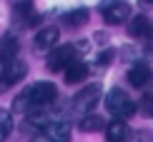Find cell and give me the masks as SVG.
Wrapping results in <instances>:
<instances>
[{"label": "cell", "mask_w": 153, "mask_h": 142, "mask_svg": "<svg viewBox=\"0 0 153 142\" xmlns=\"http://www.w3.org/2000/svg\"><path fill=\"white\" fill-rule=\"evenodd\" d=\"M58 97V87L48 80L33 82L23 90V92L15 95L13 100V112H33V110H45L50 102H55Z\"/></svg>", "instance_id": "6da1fadb"}, {"label": "cell", "mask_w": 153, "mask_h": 142, "mask_svg": "<svg viewBox=\"0 0 153 142\" xmlns=\"http://www.w3.org/2000/svg\"><path fill=\"white\" fill-rule=\"evenodd\" d=\"M105 110L113 115V120H123V122H126V117H133V115H136L133 100L120 87H113L111 92L105 95Z\"/></svg>", "instance_id": "7a4b0ae2"}, {"label": "cell", "mask_w": 153, "mask_h": 142, "mask_svg": "<svg viewBox=\"0 0 153 142\" xmlns=\"http://www.w3.org/2000/svg\"><path fill=\"white\" fill-rule=\"evenodd\" d=\"M100 92H103V87H100L98 82H93V85L83 87L80 92L71 100V110H73L75 115H80V117H88V115H93V107L98 105Z\"/></svg>", "instance_id": "3957f363"}, {"label": "cell", "mask_w": 153, "mask_h": 142, "mask_svg": "<svg viewBox=\"0 0 153 142\" xmlns=\"http://www.w3.org/2000/svg\"><path fill=\"white\" fill-rule=\"evenodd\" d=\"M83 48V42L80 45H75V42H65V45H58V48H53V53H50V57H48V70L50 72H63L71 62H75V60H80L78 57V50Z\"/></svg>", "instance_id": "277c9868"}, {"label": "cell", "mask_w": 153, "mask_h": 142, "mask_svg": "<svg viewBox=\"0 0 153 142\" xmlns=\"http://www.w3.org/2000/svg\"><path fill=\"white\" fill-rule=\"evenodd\" d=\"M25 72H28V65H25L20 57L13 60V62H5L3 70H0V92L13 87V85H18V82L25 77Z\"/></svg>", "instance_id": "5b68a950"}, {"label": "cell", "mask_w": 153, "mask_h": 142, "mask_svg": "<svg viewBox=\"0 0 153 142\" xmlns=\"http://www.w3.org/2000/svg\"><path fill=\"white\" fill-rule=\"evenodd\" d=\"M100 15L108 25H123L131 20V5L128 3H103Z\"/></svg>", "instance_id": "8992f818"}, {"label": "cell", "mask_w": 153, "mask_h": 142, "mask_svg": "<svg viewBox=\"0 0 153 142\" xmlns=\"http://www.w3.org/2000/svg\"><path fill=\"white\" fill-rule=\"evenodd\" d=\"M10 10H13V18H15L23 28H33V25L40 23V15L35 12V8L30 3H13Z\"/></svg>", "instance_id": "52a82bcc"}, {"label": "cell", "mask_w": 153, "mask_h": 142, "mask_svg": "<svg viewBox=\"0 0 153 142\" xmlns=\"http://www.w3.org/2000/svg\"><path fill=\"white\" fill-rule=\"evenodd\" d=\"M58 37H60V30L55 28V25H45V28H40L33 37V45L38 50H53L55 45H58Z\"/></svg>", "instance_id": "ba28073f"}, {"label": "cell", "mask_w": 153, "mask_h": 142, "mask_svg": "<svg viewBox=\"0 0 153 142\" xmlns=\"http://www.w3.org/2000/svg\"><path fill=\"white\" fill-rule=\"evenodd\" d=\"M43 135L48 142H71V125L65 120H53L43 127Z\"/></svg>", "instance_id": "9c48e42d"}, {"label": "cell", "mask_w": 153, "mask_h": 142, "mask_svg": "<svg viewBox=\"0 0 153 142\" xmlns=\"http://www.w3.org/2000/svg\"><path fill=\"white\" fill-rule=\"evenodd\" d=\"M151 18L148 15H133L128 23H126V30H128V35L133 40H141V37H148L151 33Z\"/></svg>", "instance_id": "30bf717a"}, {"label": "cell", "mask_w": 153, "mask_h": 142, "mask_svg": "<svg viewBox=\"0 0 153 142\" xmlns=\"http://www.w3.org/2000/svg\"><path fill=\"white\" fill-rule=\"evenodd\" d=\"M18 50H20V40H18V35H13V30L8 35L0 40V62H13L18 60Z\"/></svg>", "instance_id": "8fae6325"}, {"label": "cell", "mask_w": 153, "mask_h": 142, "mask_svg": "<svg viewBox=\"0 0 153 142\" xmlns=\"http://www.w3.org/2000/svg\"><path fill=\"white\" fill-rule=\"evenodd\" d=\"M131 137V130L123 120H111L105 122V140L108 142H126Z\"/></svg>", "instance_id": "7c38bea8"}, {"label": "cell", "mask_w": 153, "mask_h": 142, "mask_svg": "<svg viewBox=\"0 0 153 142\" xmlns=\"http://www.w3.org/2000/svg\"><path fill=\"white\" fill-rule=\"evenodd\" d=\"M128 82L133 87H146L151 82V67L146 62H136L128 67Z\"/></svg>", "instance_id": "4fadbf2b"}, {"label": "cell", "mask_w": 153, "mask_h": 142, "mask_svg": "<svg viewBox=\"0 0 153 142\" xmlns=\"http://www.w3.org/2000/svg\"><path fill=\"white\" fill-rule=\"evenodd\" d=\"M88 72H91V67H88L83 60H75V62H71V65L63 70V77H65L68 85H75V82H83V80H85Z\"/></svg>", "instance_id": "5bb4252c"}, {"label": "cell", "mask_w": 153, "mask_h": 142, "mask_svg": "<svg viewBox=\"0 0 153 142\" xmlns=\"http://www.w3.org/2000/svg\"><path fill=\"white\" fill-rule=\"evenodd\" d=\"M88 20H91V12H88L85 8H78V10H71V12H63V18H60V23L65 25V28H83Z\"/></svg>", "instance_id": "9a60e30c"}, {"label": "cell", "mask_w": 153, "mask_h": 142, "mask_svg": "<svg viewBox=\"0 0 153 142\" xmlns=\"http://www.w3.org/2000/svg\"><path fill=\"white\" fill-rule=\"evenodd\" d=\"M78 127L83 132H100V130H105V120L100 115H88V117H80Z\"/></svg>", "instance_id": "2e32d148"}, {"label": "cell", "mask_w": 153, "mask_h": 142, "mask_svg": "<svg viewBox=\"0 0 153 142\" xmlns=\"http://www.w3.org/2000/svg\"><path fill=\"white\" fill-rule=\"evenodd\" d=\"M13 132V115L5 107H0V142H5Z\"/></svg>", "instance_id": "e0dca14e"}, {"label": "cell", "mask_w": 153, "mask_h": 142, "mask_svg": "<svg viewBox=\"0 0 153 142\" xmlns=\"http://www.w3.org/2000/svg\"><path fill=\"white\" fill-rule=\"evenodd\" d=\"M136 112L146 115V117H153V95L151 92H146L143 97H141V102L136 105Z\"/></svg>", "instance_id": "ac0fdd59"}, {"label": "cell", "mask_w": 153, "mask_h": 142, "mask_svg": "<svg viewBox=\"0 0 153 142\" xmlns=\"http://www.w3.org/2000/svg\"><path fill=\"white\" fill-rule=\"evenodd\" d=\"M111 60H113V53H111V50H103V53L95 57V62H98V65H108Z\"/></svg>", "instance_id": "d6986e66"}, {"label": "cell", "mask_w": 153, "mask_h": 142, "mask_svg": "<svg viewBox=\"0 0 153 142\" xmlns=\"http://www.w3.org/2000/svg\"><path fill=\"white\" fill-rule=\"evenodd\" d=\"M151 80H153V72H151Z\"/></svg>", "instance_id": "ffe728a7"}]
</instances>
